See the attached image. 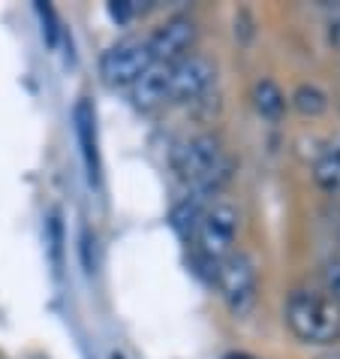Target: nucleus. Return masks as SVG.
<instances>
[{"label":"nucleus","mask_w":340,"mask_h":359,"mask_svg":"<svg viewBox=\"0 0 340 359\" xmlns=\"http://www.w3.org/2000/svg\"><path fill=\"white\" fill-rule=\"evenodd\" d=\"M253 106L256 112L262 118H280L286 109V94L280 91V85L271 82V79H259V82L253 85Z\"/></svg>","instance_id":"obj_10"},{"label":"nucleus","mask_w":340,"mask_h":359,"mask_svg":"<svg viewBox=\"0 0 340 359\" xmlns=\"http://www.w3.org/2000/svg\"><path fill=\"white\" fill-rule=\"evenodd\" d=\"M323 359H340V353H334V351H332V353H325Z\"/></svg>","instance_id":"obj_16"},{"label":"nucleus","mask_w":340,"mask_h":359,"mask_svg":"<svg viewBox=\"0 0 340 359\" xmlns=\"http://www.w3.org/2000/svg\"><path fill=\"white\" fill-rule=\"evenodd\" d=\"M202 215H205V208H202V203H199V196H190V199H184V203L172 212V226L181 236H187V233H193V229L199 226Z\"/></svg>","instance_id":"obj_13"},{"label":"nucleus","mask_w":340,"mask_h":359,"mask_svg":"<svg viewBox=\"0 0 340 359\" xmlns=\"http://www.w3.org/2000/svg\"><path fill=\"white\" fill-rule=\"evenodd\" d=\"M196 43V22L187 15H175L163 22L157 31L145 39L154 64H178L190 55V46Z\"/></svg>","instance_id":"obj_6"},{"label":"nucleus","mask_w":340,"mask_h":359,"mask_svg":"<svg viewBox=\"0 0 340 359\" xmlns=\"http://www.w3.org/2000/svg\"><path fill=\"white\" fill-rule=\"evenodd\" d=\"M286 323L304 344L340 341V305L319 290H292L286 299Z\"/></svg>","instance_id":"obj_1"},{"label":"nucleus","mask_w":340,"mask_h":359,"mask_svg":"<svg viewBox=\"0 0 340 359\" xmlns=\"http://www.w3.org/2000/svg\"><path fill=\"white\" fill-rule=\"evenodd\" d=\"M217 287L223 293L226 305L232 314H247L250 305L256 302V263L253 257H247L244 251H232L226 260H220L214 266Z\"/></svg>","instance_id":"obj_3"},{"label":"nucleus","mask_w":340,"mask_h":359,"mask_svg":"<svg viewBox=\"0 0 340 359\" xmlns=\"http://www.w3.org/2000/svg\"><path fill=\"white\" fill-rule=\"evenodd\" d=\"M328 36H332V43L340 48V15H337L334 22H332V31H328Z\"/></svg>","instance_id":"obj_15"},{"label":"nucleus","mask_w":340,"mask_h":359,"mask_svg":"<svg viewBox=\"0 0 340 359\" xmlns=\"http://www.w3.org/2000/svg\"><path fill=\"white\" fill-rule=\"evenodd\" d=\"M214 76L217 69L205 55L181 57L178 64H172V73H169V100H178V103L199 100L214 85Z\"/></svg>","instance_id":"obj_7"},{"label":"nucleus","mask_w":340,"mask_h":359,"mask_svg":"<svg viewBox=\"0 0 340 359\" xmlns=\"http://www.w3.org/2000/svg\"><path fill=\"white\" fill-rule=\"evenodd\" d=\"M313 178L319 187L332 194H340V142L328 145L313 163Z\"/></svg>","instance_id":"obj_11"},{"label":"nucleus","mask_w":340,"mask_h":359,"mask_svg":"<svg viewBox=\"0 0 340 359\" xmlns=\"http://www.w3.org/2000/svg\"><path fill=\"white\" fill-rule=\"evenodd\" d=\"M235 236H238V212L226 203L211 205L199 221V248H202V257L211 266L226 260L235 251Z\"/></svg>","instance_id":"obj_5"},{"label":"nucleus","mask_w":340,"mask_h":359,"mask_svg":"<svg viewBox=\"0 0 340 359\" xmlns=\"http://www.w3.org/2000/svg\"><path fill=\"white\" fill-rule=\"evenodd\" d=\"M292 106L304 118H319L328 109V94L319 85H298L292 91Z\"/></svg>","instance_id":"obj_12"},{"label":"nucleus","mask_w":340,"mask_h":359,"mask_svg":"<svg viewBox=\"0 0 340 359\" xmlns=\"http://www.w3.org/2000/svg\"><path fill=\"white\" fill-rule=\"evenodd\" d=\"M154 64L151 52H148L145 39H127V43L112 46L99 57V76L112 88H133L145 69Z\"/></svg>","instance_id":"obj_4"},{"label":"nucleus","mask_w":340,"mask_h":359,"mask_svg":"<svg viewBox=\"0 0 340 359\" xmlns=\"http://www.w3.org/2000/svg\"><path fill=\"white\" fill-rule=\"evenodd\" d=\"M76 133H78V145H82V157L87 166V178L91 184L99 178V151H97V121H94V109L87 100H78L76 103Z\"/></svg>","instance_id":"obj_9"},{"label":"nucleus","mask_w":340,"mask_h":359,"mask_svg":"<svg viewBox=\"0 0 340 359\" xmlns=\"http://www.w3.org/2000/svg\"><path fill=\"white\" fill-rule=\"evenodd\" d=\"M169 73L172 64H151L145 69V76L133 85V103L136 109H157L169 100Z\"/></svg>","instance_id":"obj_8"},{"label":"nucleus","mask_w":340,"mask_h":359,"mask_svg":"<svg viewBox=\"0 0 340 359\" xmlns=\"http://www.w3.org/2000/svg\"><path fill=\"white\" fill-rule=\"evenodd\" d=\"M172 163L178 169V175L193 187H199V191H211V187L229 178V161L214 136L187 139L184 145H178Z\"/></svg>","instance_id":"obj_2"},{"label":"nucleus","mask_w":340,"mask_h":359,"mask_svg":"<svg viewBox=\"0 0 340 359\" xmlns=\"http://www.w3.org/2000/svg\"><path fill=\"white\" fill-rule=\"evenodd\" d=\"M323 284H325V296L340 305V257H334V260H328L323 266Z\"/></svg>","instance_id":"obj_14"}]
</instances>
